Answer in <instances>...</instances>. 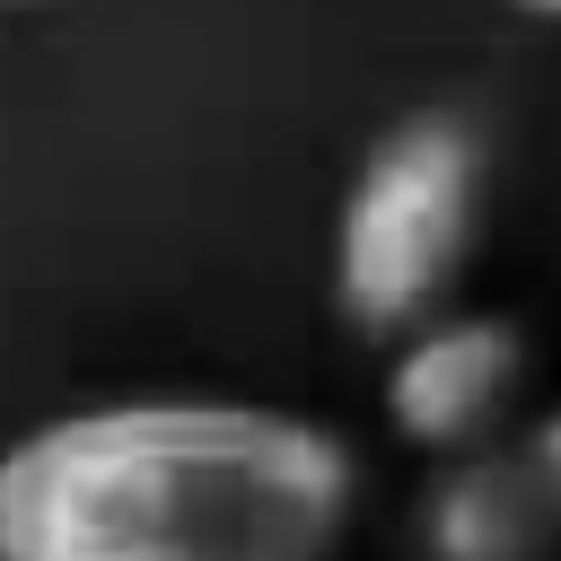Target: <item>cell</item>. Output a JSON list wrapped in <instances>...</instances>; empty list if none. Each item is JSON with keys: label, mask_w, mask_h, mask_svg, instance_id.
I'll use <instances>...</instances> for the list:
<instances>
[{"label": "cell", "mask_w": 561, "mask_h": 561, "mask_svg": "<svg viewBox=\"0 0 561 561\" xmlns=\"http://www.w3.org/2000/svg\"><path fill=\"white\" fill-rule=\"evenodd\" d=\"M359 482V447L280 403H79L0 447V561H342Z\"/></svg>", "instance_id": "obj_1"}, {"label": "cell", "mask_w": 561, "mask_h": 561, "mask_svg": "<svg viewBox=\"0 0 561 561\" xmlns=\"http://www.w3.org/2000/svg\"><path fill=\"white\" fill-rule=\"evenodd\" d=\"M482 131L447 105H412L368 140L333 219V307L351 333L394 342L447 307L482 237Z\"/></svg>", "instance_id": "obj_2"}, {"label": "cell", "mask_w": 561, "mask_h": 561, "mask_svg": "<svg viewBox=\"0 0 561 561\" xmlns=\"http://www.w3.org/2000/svg\"><path fill=\"white\" fill-rule=\"evenodd\" d=\"M526 394V333L508 316H421L386 359V430L421 456H456L508 430Z\"/></svg>", "instance_id": "obj_3"}, {"label": "cell", "mask_w": 561, "mask_h": 561, "mask_svg": "<svg viewBox=\"0 0 561 561\" xmlns=\"http://www.w3.org/2000/svg\"><path fill=\"white\" fill-rule=\"evenodd\" d=\"M430 561H561V491L526 456V438H482L438 456L421 500Z\"/></svg>", "instance_id": "obj_4"}, {"label": "cell", "mask_w": 561, "mask_h": 561, "mask_svg": "<svg viewBox=\"0 0 561 561\" xmlns=\"http://www.w3.org/2000/svg\"><path fill=\"white\" fill-rule=\"evenodd\" d=\"M526 456H535V465H543V482L561 491V403H552L543 421H526Z\"/></svg>", "instance_id": "obj_5"}, {"label": "cell", "mask_w": 561, "mask_h": 561, "mask_svg": "<svg viewBox=\"0 0 561 561\" xmlns=\"http://www.w3.org/2000/svg\"><path fill=\"white\" fill-rule=\"evenodd\" d=\"M517 9H526V18H561V0H517Z\"/></svg>", "instance_id": "obj_6"}, {"label": "cell", "mask_w": 561, "mask_h": 561, "mask_svg": "<svg viewBox=\"0 0 561 561\" xmlns=\"http://www.w3.org/2000/svg\"><path fill=\"white\" fill-rule=\"evenodd\" d=\"M0 9H26V0H0Z\"/></svg>", "instance_id": "obj_7"}]
</instances>
